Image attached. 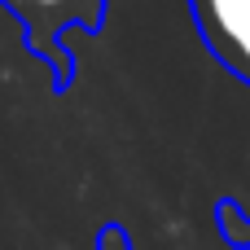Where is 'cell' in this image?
<instances>
[{
    "label": "cell",
    "mask_w": 250,
    "mask_h": 250,
    "mask_svg": "<svg viewBox=\"0 0 250 250\" xmlns=\"http://www.w3.org/2000/svg\"><path fill=\"white\" fill-rule=\"evenodd\" d=\"M207 48L250 83V0H193Z\"/></svg>",
    "instance_id": "obj_1"
},
{
    "label": "cell",
    "mask_w": 250,
    "mask_h": 250,
    "mask_svg": "<svg viewBox=\"0 0 250 250\" xmlns=\"http://www.w3.org/2000/svg\"><path fill=\"white\" fill-rule=\"evenodd\" d=\"M220 224H224V233H229V242L233 246H250V224L237 220V207L229 202V207H220Z\"/></svg>",
    "instance_id": "obj_2"
},
{
    "label": "cell",
    "mask_w": 250,
    "mask_h": 250,
    "mask_svg": "<svg viewBox=\"0 0 250 250\" xmlns=\"http://www.w3.org/2000/svg\"><path fill=\"white\" fill-rule=\"evenodd\" d=\"M26 9H40V13H53V9H66V4H75V0H22Z\"/></svg>",
    "instance_id": "obj_3"
}]
</instances>
